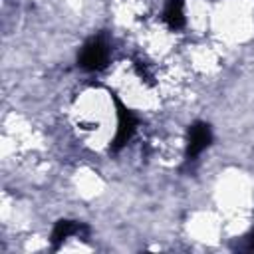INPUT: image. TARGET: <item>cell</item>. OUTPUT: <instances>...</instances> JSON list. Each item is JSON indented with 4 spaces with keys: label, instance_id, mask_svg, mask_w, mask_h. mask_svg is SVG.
<instances>
[{
    "label": "cell",
    "instance_id": "obj_1",
    "mask_svg": "<svg viewBox=\"0 0 254 254\" xmlns=\"http://www.w3.org/2000/svg\"><path fill=\"white\" fill-rule=\"evenodd\" d=\"M111 99L115 103V115H117V129H115V137L111 141V151H119L133 137V133H135V129L139 125V117L115 93H111Z\"/></svg>",
    "mask_w": 254,
    "mask_h": 254
},
{
    "label": "cell",
    "instance_id": "obj_2",
    "mask_svg": "<svg viewBox=\"0 0 254 254\" xmlns=\"http://www.w3.org/2000/svg\"><path fill=\"white\" fill-rule=\"evenodd\" d=\"M109 60V46L103 36H93L91 40L85 42L77 56V64L85 71H99L107 65Z\"/></svg>",
    "mask_w": 254,
    "mask_h": 254
},
{
    "label": "cell",
    "instance_id": "obj_3",
    "mask_svg": "<svg viewBox=\"0 0 254 254\" xmlns=\"http://www.w3.org/2000/svg\"><path fill=\"white\" fill-rule=\"evenodd\" d=\"M212 143V129L204 121H196L189 127L187 135V151H185V161L192 163L198 159V155Z\"/></svg>",
    "mask_w": 254,
    "mask_h": 254
},
{
    "label": "cell",
    "instance_id": "obj_4",
    "mask_svg": "<svg viewBox=\"0 0 254 254\" xmlns=\"http://www.w3.org/2000/svg\"><path fill=\"white\" fill-rule=\"evenodd\" d=\"M89 228L83 222H75V220H58L54 230H52V244L58 248L64 240H67L69 236H79V234H87Z\"/></svg>",
    "mask_w": 254,
    "mask_h": 254
},
{
    "label": "cell",
    "instance_id": "obj_5",
    "mask_svg": "<svg viewBox=\"0 0 254 254\" xmlns=\"http://www.w3.org/2000/svg\"><path fill=\"white\" fill-rule=\"evenodd\" d=\"M167 26L171 30H181L185 28L187 20H185V0H169L165 6V14H163Z\"/></svg>",
    "mask_w": 254,
    "mask_h": 254
},
{
    "label": "cell",
    "instance_id": "obj_6",
    "mask_svg": "<svg viewBox=\"0 0 254 254\" xmlns=\"http://www.w3.org/2000/svg\"><path fill=\"white\" fill-rule=\"evenodd\" d=\"M252 248H254V232H252Z\"/></svg>",
    "mask_w": 254,
    "mask_h": 254
}]
</instances>
